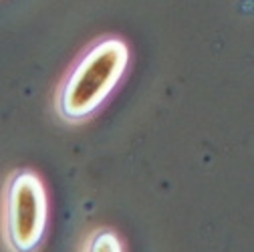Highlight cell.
<instances>
[{
    "label": "cell",
    "instance_id": "obj_1",
    "mask_svg": "<svg viewBox=\"0 0 254 252\" xmlns=\"http://www.w3.org/2000/svg\"><path fill=\"white\" fill-rule=\"evenodd\" d=\"M129 49L117 37L91 45L59 89V113L67 121H83L97 111L121 81Z\"/></svg>",
    "mask_w": 254,
    "mask_h": 252
},
{
    "label": "cell",
    "instance_id": "obj_2",
    "mask_svg": "<svg viewBox=\"0 0 254 252\" xmlns=\"http://www.w3.org/2000/svg\"><path fill=\"white\" fill-rule=\"evenodd\" d=\"M49 202L43 180L20 170L8 178L4 196V224L8 246L14 252H33L47 230Z\"/></svg>",
    "mask_w": 254,
    "mask_h": 252
},
{
    "label": "cell",
    "instance_id": "obj_3",
    "mask_svg": "<svg viewBox=\"0 0 254 252\" xmlns=\"http://www.w3.org/2000/svg\"><path fill=\"white\" fill-rule=\"evenodd\" d=\"M87 252H123V246L115 232L111 230H99L87 246Z\"/></svg>",
    "mask_w": 254,
    "mask_h": 252
}]
</instances>
